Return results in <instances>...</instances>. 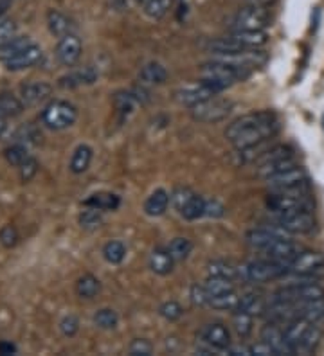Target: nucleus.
Returning a JSON list of instances; mask_svg holds the SVG:
<instances>
[{"label":"nucleus","mask_w":324,"mask_h":356,"mask_svg":"<svg viewBox=\"0 0 324 356\" xmlns=\"http://www.w3.org/2000/svg\"><path fill=\"white\" fill-rule=\"evenodd\" d=\"M270 13L268 8L247 4L238 9L231 20V31H265L270 26Z\"/></svg>","instance_id":"nucleus-4"},{"label":"nucleus","mask_w":324,"mask_h":356,"mask_svg":"<svg viewBox=\"0 0 324 356\" xmlns=\"http://www.w3.org/2000/svg\"><path fill=\"white\" fill-rule=\"evenodd\" d=\"M274 299L285 300V302H307V300L324 299V288L317 284L311 279H304L302 282H295V284H288V286L281 288L274 293Z\"/></svg>","instance_id":"nucleus-8"},{"label":"nucleus","mask_w":324,"mask_h":356,"mask_svg":"<svg viewBox=\"0 0 324 356\" xmlns=\"http://www.w3.org/2000/svg\"><path fill=\"white\" fill-rule=\"evenodd\" d=\"M191 196H193V193L190 191V189H177V191L173 193L169 198H171L173 205H175V209H177L178 213L182 211V207L187 204V202L191 200Z\"/></svg>","instance_id":"nucleus-52"},{"label":"nucleus","mask_w":324,"mask_h":356,"mask_svg":"<svg viewBox=\"0 0 324 356\" xmlns=\"http://www.w3.org/2000/svg\"><path fill=\"white\" fill-rule=\"evenodd\" d=\"M17 241H18V232L15 227L6 225L4 229L0 230V243L4 245L6 248L15 247V245H17Z\"/></svg>","instance_id":"nucleus-50"},{"label":"nucleus","mask_w":324,"mask_h":356,"mask_svg":"<svg viewBox=\"0 0 324 356\" xmlns=\"http://www.w3.org/2000/svg\"><path fill=\"white\" fill-rule=\"evenodd\" d=\"M265 309H267V300L261 293H245L240 297V306L236 312L249 313L252 317H261L265 315Z\"/></svg>","instance_id":"nucleus-22"},{"label":"nucleus","mask_w":324,"mask_h":356,"mask_svg":"<svg viewBox=\"0 0 324 356\" xmlns=\"http://www.w3.org/2000/svg\"><path fill=\"white\" fill-rule=\"evenodd\" d=\"M4 156H6V161H8L11 165H15V168H20V165H24L31 159L27 148L26 146H22V144H13V146H9V148L4 152Z\"/></svg>","instance_id":"nucleus-43"},{"label":"nucleus","mask_w":324,"mask_h":356,"mask_svg":"<svg viewBox=\"0 0 324 356\" xmlns=\"http://www.w3.org/2000/svg\"><path fill=\"white\" fill-rule=\"evenodd\" d=\"M229 38L242 45L243 49L263 47L268 42V35L265 31H231Z\"/></svg>","instance_id":"nucleus-18"},{"label":"nucleus","mask_w":324,"mask_h":356,"mask_svg":"<svg viewBox=\"0 0 324 356\" xmlns=\"http://www.w3.org/2000/svg\"><path fill=\"white\" fill-rule=\"evenodd\" d=\"M206 290L209 293V299L215 296H220V293H225V291L234 290V282L231 279L225 277H215V275H209L208 281H206Z\"/></svg>","instance_id":"nucleus-40"},{"label":"nucleus","mask_w":324,"mask_h":356,"mask_svg":"<svg viewBox=\"0 0 324 356\" xmlns=\"http://www.w3.org/2000/svg\"><path fill=\"white\" fill-rule=\"evenodd\" d=\"M119 204H121L119 196L112 195V193H95L83 202L85 207L98 209V211H116Z\"/></svg>","instance_id":"nucleus-25"},{"label":"nucleus","mask_w":324,"mask_h":356,"mask_svg":"<svg viewBox=\"0 0 324 356\" xmlns=\"http://www.w3.org/2000/svg\"><path fill=\"white\" fill-rule=\"evenodd\" d=\"M302 248L299 247L298 243L294 241H290V239H285L283 236L277 238L270 247L267 248L263 252L265 259L276 261V263H281V265L290 266V263L294 261V257L301 252Z\"/></svg>","instance_id":"nucleus-12"},{"label":"nucleus","mask_w":324,"mask_h":356,"mask_svg":"<svg viewBox=\"0 0 324 356\" xmlns=\"http://www.w3.org/2000/svg\"><path fill=\"white\" fill-rule=\"evenodd\" d=\"M151 351H153V346L148 340H134L128 348V353L132 356H150Z\"/></svg>","instance_id":"nucleus-49"},{"label":"nucleus","mask_w":324,"mask_h":356,"mask_svg":"<svg viewBox=\"0 0 324 356\" xmlns=\"http://www.w3.org/2000/svg\"><path fill=\"white\" fill-rule=\"evenodd\" d=\"M247 4L258 6V8H270L274 4V0H247Z\"/></svg>","instance_id":"nucleus-59"},{"label":"nucleus","mask_w":324,"mask_h":356,"mask_svg":"<svg viewBox=\"0 0 324 356\" xmlns=\"http://www.w3.org/2000/svg\"><path fill=\"white\" fill-rule=\"evenodd\" d=\"M18 170H20V173H22V180H24V182H29L31 178L35 177V173H36V161L29 159V161H27L24 165H20Z\"/></svg>","instance_id":"nucleus-56"},{"label":"nucleus","mask_w":324,"mask_h":356,"mask_svg":"<svg viewBox=\"0 0 324 356\" xmlns=\"http://www.w3.org/2000/svg\"><path fill=\"white\" fill-rule=\"evenodd\" d=\"M47 24L52 35L60 36V38H63V36L72 33V22H70L69 18L65 17L63 13L54 11V9H51L47 13Z\"/></svg>","instance_id":"nucleus-28"},{"label":"nucleus","mask_w":324,"mask_h":356,"mask_svg":"<svg viewBox=\"0 0 324 356\" xmlns=\"http://www.w3.org/2000/svg\"><path fill=\"white\" fill-rule=\"evenodd\" d=\"M199 337L203 343H208L211 348L218 349V351H227L231 348V333L229 330L216 322V324H206L202 330L199 331Z\"/></svg>","instance_id":"nucleus-14"},{"label":"nucleus","mask_w":324,"mask_h":356,"mask_svg":"<svg viewBox=\"0 0 324 356\" xmlns=\"http://www.w3.org/2000/svg\"><path fill=\"white\" fill-rule=\"evenodd\" d=\"M290 274L298 275L301 279H317L324 277V256L316 250H301L288 266Z\"/></svg>","instance_id":"nucleus-6"},{"label":"nucleus","mask_w":324,"mask_h":356,"mask_svg":"<svg viewBox=\"0 0 324 356\" xmlns=\"http://www.w3.org/2000/svg\"><path fill=\"white\" fill-rule=\"evenodd\" d=\"M277 227L288 234H310L316 229V218L311 211H295V213L277 214Z\"/></svg>","instance_id":"nucleus-11"},{"label":"nucleus","mask_w":324,"mask_h":356,"mask_svg":"<svg viewBox=\"0 0 324 356\" xmlns=\"http://www.w3.org/2000/svg\"><path fill=\"white\" fill-rule=\"evenodd\" d=\"M6 131V118H2V115H0V135L4 134Z\"/></svg>","instance_id":"nucleus-60"},{"label":"nucleus","mask_w":324,"mask_h":356,"mask_svg":"<svg viewBox=\"0 0 324 356\" xmlns=\"http://www.w3.org/2000/svg\"><path fill=\"white\" fill-rule=\"evenodd\" d=\"M126 256V247L121 241H108L103 248V257L110 265H119Z\"/></svg>","instance_id":"nucleus-41"},{"label":"nucleus","mask_w":324,"mask_h":356,"mask_svg":"<svg viewBox=\"0 0 324 356\" xmlns=\"http://www.w3.org/2000/svg\"><path fill=\"white\" fill-rule=\"evenodd\" d=\"M200 81L208 83L209 87L215 88L216 92H222L225 88H229L231 85H234L236 81H242V79L249 78L251 76V70L242 69V67H236L233 63H227V61L215 60L208 61L200 67Z\"/></svg>","instance_id":"nucleus-2"},{"label":"nucleus","mask_w":324,"mask_h":356,"mask_svg":"<svg viewBox=\"0 0 324 356\" xmlns=\"http://www.w3.org/2000/svg\"><path fill=\"white\" fill-rule=\"evenodd\" d=\"M168 250L175 261H184L187 259V256H190L191 250H193V243H191L187 238H175L171 243L168 245Z\"/></svg>","instance_id":"nucleus-42"},{"label":"nucleus","mask_w":324,"mask_h":356,"mask_svg":"<svg viewBox=\"0 0 324 356\" xmlns=\"http://www.w3.org/2000/svg\"><path fill=\"white\" fill-rule=\"evenodd\" d=\"M277 131H279V121L276 113L261 110V112L245 113L231 122L225 130V137L238 152H245L274 137Z\"/></svg>","instance_id":"nucleus-1"},{"label":"nucleus","mask_w":324,"mask_h":356,"mask_svg":"<svg viewBox=\"0 0 324 356\" xmlns=\"http://www.w3.org/2000/svg\"><path fill=\"white\" fill-rule=\"evenodd\" d=\"M286 274H288V266L276 263V261L265 259V257L259 261H252V263L240 268V277L249 282L276 281Z\"/></svg>","instance_id":"nucleus-3"},{"label":"nucleus","mask_w":324,"mask_h":356,"mask_svg":"<svg viewBox=\"0 0 324 356\" xmlns=\"http://www.w3.org/2000/svg\"><path fill=\"white\" fill-rule=\"evenodd\" d=\"M17 38V24L13 20H0V45H6Z\"/></svg>","instance_id":"nucleus-47"},{"label":"nucleus","mask_w":324,"mask_h":356,"mask_svg":"<svg viewBox=\"0 0 324 356\" xmlns=\"http://www.w3.org/2000/svg\"><path fill=\"white\" fill-rule=\"evenodd\" d=\"M141 6H143V11L148 17L159 20V18L166 17L171 9V0H143Z\"/></svg>","instance_id":"nucleus-39"},{"label":"nucleus","mask_w":324,"mask_h":356,"mask_svg":"<svg viewBox=\"0 0 324 356\" xmlns=\"http://www.w3.org/2000/svg\"><path fill=\"white\" fill-rule=\"evenodd\" d=\"M209 275H215V277H225L234 281L236 277H240V268L229 263V261H213L209 263Z\"/></svg>","instance_id":"nucleus-36"},{"label":"nucleus","mask_w":324,"mask_h":356,"mask_svg":"<svg viewBox=\"0 0 324 356\" xmlns=\"http://www.w3.org/2000/svg\"><path fill=\"white\" fill-rule=\"evenodd\" d=\"M116 106L121 113H130L135 108V96H132V94H117Z\"/></svg>","instance_id":"nucleus-51"},{"label":"nucleus","mask_w":324,"mask_h":356,"mask_svg":"<svg viewBox=\"0 0 324 356\" xmlns=\"http://www.w3.org/2000/svg\"><path fill=\"white\" fill-rule=\"evenodd\" d=\"M323 128H324V115H323Z\"/></svg>","instance_id":"nucleus-62"},{"label":"nucleus","mask_w":324,"mask_h":356,"mask_svg":"<svg viewBox=\"0 0 324 356\" xmlns=\"http://www.w3.org/2000/svg\"><path fill=\"white\" fill-rule=\"evenodd\" d=\"M261 340H265V342L274 349L276 355H294V353H292V348H290L288 340H286L285 337L283 326H279L276 322H268L267 326L261 330Z\"/></svg>","instance_id":"nucleus-15"},{"label":"nucleus","mask_w":324,"mask_h":356,"mask_svg":"<svg viewBox=\"0 0 324 356\" xmlns=\"http://www.w3.org/2000/svg\"><path fill=\"white\" fill-rule=\"evenodd\" d=\"M290 156H294V149L290 148V146H274V148L267 149L263 152L261 155L256 159V165H265V164H270V162H277V161H283V159H290Z\"/></svg>","instance_id":"nucleus-32"},{"label":"nucleus","mask_w":324,"mask_h":356,"mask_svg":"<svg viewBox=\"0 0 324 356\" xmlns=\"http://www.w3.org/2000/svg\"><path fill=\"white\" fill-rule=\"evenodd\" d=\"M180 214L186 220L193 222V220H199V218L206 216V200H203L202 196L199 195H193L191 196V200L187 202L184 207H182Z\"/></svg>","instance_id":"nucleus-37"},{"label":"nucleus","mask_w":324,"mask_h":356,"mask_svg":"<svg viewBox=\"0 0 324 356\" xmlns=\"http://www.w3.org/2000/svg\"><path fill=\"white\" fill-rule=\"evenodd\" d=\"M277 238H281V236L267 229H254L251 232H247V243H249V247L259 250V252H265Z\"/></svg>","instance_id":"nucleus-23"},{"label":"nucleus","mask_w":324,"mask_h":356,"mask_svg":"<svg viewBox=\"0 0 324 356\" xmlns=\"http://www.w3.org/2000/svg\"><path fill=\"white\" fill-rule=\"evenodd\" d=\"M135 2H139V4H141V2H143V0H135Z\"/></svg>","instance_id":"nucleus-61"},{"label":"nucleus","mask_w":324,"mask_h":356,"mask_svg":"<svg viewBox=\"0 0 324 356\" xmlns=\"http://www.w3.org/2000/svg\"><path fill=\"white\" fill-rule=\"evenodd\" d=\"M169 195L164 191V189H155L148 196V200L144 202V213L151 218L162 216L166 213V209L169 205Z\"/></svg>","instance_id":"nucleus-21"},{"label":"nucleus","mask_w":324,"mask_h":356,"mask_svg":"<svg viewBox=\"0 0 324 356\" xmlns=\"http://www.w3.org/2000/svg\"><path fill=\"white\" fill-rule=\"evenodd\" d=\"M209 306L216 309H225V312H236L238 306H240V297H238L236 290L225 291V293H220V296L211 297Z\"/></svg>","instance_id":"nucleus-34"},{"label":"nucleus","mask_w":324,"mask_h":356,"mask_svg":"<svg viewBox=\"0 0 324 356\" xmlns=\"http://www.w3.org/2000/svg\"><path fill=\"white\" fill-rule=\"evenodd\" d=\"M100 291V279L94 277L92 274H85L83 277L78 279V282H76V293H78V297H82V299H94Z\"/></svg>","instance_id":"nucleus-30"},{"label":"nucleus","mask_w":324,"mask_h":356,"mask_svg":"<svg viewBox=\"0 0 324 356\" xmlns=\"http://www.w3.org/2000/svg\"><path fill=\"white\" fill-rule=\"evenodd\" d=\"M40 60H42V49L36 44H33L26 51H22L20 54L6 61L4 65L8 70H24L29 69V67H35Z\"/></svg>","instance_id":"nucleus-17"},{"label":"nucleus","mask_w":324,"mask_h":356,"mask_svg":"<svg viewBox=\"0 0 324 356\" xmlns=\"http://www.w3.org/2000/svg\"><path fill=\"white\" fill-rule=\"evenodd\" d=\"M295 161L294 156H290V159H283V161H277V162H270V164H265V165H259L258 168V175L261 178H270L274 177V175H279L283 173V171L286 170H292V168H295Z\"/></svg>","instance_id":"nucleus-35"},{"label":"nucleus","mask_w":324,"mask_h":356,"mask_svg":"<svg viewBox=\"0 0 324 356\" xmlns=\"http://www.w3.org/2000/svg\"><path fill=\"white\" fill-rule=\"evenodd\" d=\"M216 94H218V92H216L213 87H209L208 83L200 81L199 85L178 88V90L175 92V99H177V103L184 104V106H190L191 108V106H194V104L211 99V97H215Z\"/></svg>","instance_id":"nucleus-13"},{"label":"nucleus","mask_w":324,"mask_h":356,"mask_svg":"<svg viewBox=\"0 0 324 356\" xmlns=\"http://www.w3.org/2000/svg\"><path fill=\"white\" fill-rule=\"evenodd\" d=\"M95 79H98V72H95L94 69H91V67H86V69L83 70H78V72H74V74H69L65 76V78L60 79V85L61 87H79V85H91V83H94Z\"/></svg>","instance_id":"nucleus-31"},{"label":"nucleus","mask_w":324,"mask_h":356,"mask_svg":"<svg viewBox=\"0 0 324 356\" xmlns=\"http://www.w3.org/2000/svg\"><path fill=\"white\" fill-rule=\"evenodd\" d=\"M56 56L61 65L72 67L82 58V42H79L78 36L70 33V35L60 38L56 47Z\"/></svg>","instance_id":"nucleus-16"},{"label":"nucleus","mask_w":324,"mask_h":356,"mask_svg":"<svg viewBox=\"0 0 324 356\" xmlns=\"http://www.w3.org/2000/svg\"><path fill=\"white\" fill-rule=\"evenodd\" d=\"M225 214V207L218 200H206V216L222 218Z\"/></svg>","instance_id":"nucleus-55"},{"label":"nucleus","mask_w":324,"mask_h":356,"mask_svg":"<svg viewBox=\"0 0 324 356\" xmlns=\"http://www.w3.org/2000/svg\"><path fill=\"white\" fill-rule=\"evenodd\" d=\"M60 327H61V331H63L65 337H74V334L78 333V330H79V322H78V318L72 317V315H69V317H65L63 321H61Z\"/></svg>","instance_id":"nucleus-54"},{"label":"nucleus","mask_w":324,"mask_h":356,"mask_svg":"<svg viewBox=\"0 0 324 356\" xmlns=\"http://www.w3.org/2000/svg\"><path fill=\"white\" fill-rule=\"evenodd\" d=\"M76 119H78V110L67 101H52L42 112L43 124L51 130H65L72 127Z\"/></svg>","instance_id":"nucleus-7"},{"label":"nucleus","mask_w":324,"mask_h":356,"mask_svg":"<svg viewBox=\"0 0 324 356\" xmlns=\"http://www.w3.org/2000/svg\"><path fill=\"white\" fill-rule=\"evenodd\" d=\"M267 184L268 187H270V191L295 193V195L310 193V184H308L307 173H304L299 165L267 178Z\"/></svg>","instance_id":"nucleus-5"},{"label":"nucleus","mask_w":324,"mask_h":356,"mask_svg":"<svg viewBox=\"0 0 324 356\" xmlns=\"http://www.w3.org/2000/svg\"><path fill=\"white\" fill-rule=\"evenodd\" d=\"M49 94H51V85L47 83H29L22 87V103L36 104L45 99Z\"/></svg>","instance_id":"nucleus-27"},{"label":"nucleus","mask_w":324,"mask_h":356,"mask_svg":"<svg viewBox=\"0 0 324 356\" xmlns=\"http://www.w3.org/2000/svg\"><path fill=\"white\" fill-rule=\"evenodd\" d=\"M92 161V149L91 146H86V144H82L78 148L74 149L72 159H70V171L74 175H82L88 170V165H91Z\"/></svg>","instance_id":"nucleus-29"},{"label":"nucleus","mask_w":324,"mask_h":356,"mask_svg":"<svg viewBox=\"0 0 324 356\" xmlns=\"http://www.w3.org/2000/svg\"><path fill=\"white\" fill-rule=\"evenodd\" d=\"M191 300H193V305H196V306L209 305V293L203 284L202 286L194 284V286L191 288Z\"/></svg>","instance_id":"nucleus-53"},{"label":"nucleus","mask_w":324,"mask_h":356,"mask_svg":"<svg viewBox=\"0 0 324 356\" xmlns=\"http://www.w3.org/2000/svg\"><path fill=\"white\" fill-rule=\"evenodd\" d=\"M103 211H98V209L86 207V211H83V214L79 216V223L85 229H98V227L103 223V216H101Z\"/></svg>","instance_id":"nucleus-46"},{"label":"nucleus","mask_w":324,"mask_h":356,"mask_svg":"<svg viewBox=\"0 0 324 356\" xmlns=\"http://www.w3.org/2000/svg\"><path fill=\"white\" fill-rule=\"evenodd\" d=\"M139 78L141 81L148 83V85H162L168 79V70L162 63H157V61H150L141 69L139 72Z\"/></svg>","instance_id":"nucleus-24"},{"label":"nucleus","mask_w":324,"mask_h":356,"mask_svg":"<svg viewBox=\"0 0 324 356\" xmlns=\"http://www.w3.org/2000/svg\"><path fill=\"white\" fill-rule=\"evenodd\" d=\"M117 322H119V317H117V313L114 309L105 308L94 315V324L101 330H114L117 326Z\"/></svg>","instance_id":"nucleus-45"},{"label":"nucleus","mask_w":324,"mask_h":356,"mask_svg":"<svg viewBox=\"0 0 324 356\" xmlns=\"http://www.w3.org/2000/svg\"><path fill=\"white\" fill-rule=\"evenodd\" d=\"M29 45H33V42H31V38H27V36H22V38L17 36L13 42H9V44L6 45H0V61L6 63L8 60H11V58H15L17 54H20L22 51H26Z\"/></svg>","instance_id":"nucleus-33"},{"label":"nucleus","mask_w":324,"mask_h":356,"mask_svg":"<svg viewBox=\"0 0 324 356\" xmlns=\"http://www.w3.org/2000/svg\"><path fill=\"white\" fill-rule=\"evenodd\" d=\"M24 110V103L11 94H0V115L2 118H17Z\"/></svg>","instance_id":"nucleus-38"},{"label":"nucleus","mask_w":324,"mask_h":356,"mask_svg":"<svg viewBox=\"0 0 324 356\" xmlns=\"http://www.w3.org/2000/svg\"><path fill=\"white\" fill-rule=\"evenodd\" d=\"M173 265H175V259L169 254L168 247H157L153 252L150 254V268L151 272H155L159 275H168L171 274Z\"/></svg>","instance_id":"nucleus-19"},{"label":"nucleus","mask_w":324,"mask_h":356,"mask_svg":"<svg viewBox=\"0 0 324 356\" xmlns=\"http://www.w3.org/2000/svg\"><path fill=\"white\" fill-rule=\"evenodd\" d=\"M298 318H304L311 324H321L324 321V299L298 302Z\"/></svg>","instance_id":"nucleus-20"},{"label":"nucleus","mask_w":324,"mask_h":356,"mask_svg":"<svg viewBox=\"0 0 324 356\" xmlns=\"http://www.w3.org/2000/svg\"><path fill=\"white\" fill-rule=\"evenodd\" d=\"M160 315L164 318H168V321H177V318L182 317V308L178 302H175V300H169V302H164V305L160 306Z\"/></svg>","instance_id":"nucleus-48"},{"label":"nucleus","mask_w":324,"mask_h":356,"mask_svg":"<svg viewBox=\"0 0 324 356\" xmlns=\"http://www.w3.org/2000/svg\"><path fill=\"white\" fill-rule=\"evenodd\" d=\"M267 205L276 214L295 213V211H311L310 193L295 195V193L270 191V195L267 198Z\"/></svg>","instance_id":"nucleus-10"},{"label":"nucleus","mask_w":324,"mask_h":356,"mask_svg":"<svg viewBox=\"0 0 324 356\" xmlns=\"http://www.w3.org/2000/svg\"><path fill=\"white\" fill-rule=\"evenodd\" d=\"M251 355H259V356H268V355H276L274 353V349L268 346L265 340H261V342H258L256 346H252L251 348Z\"/></svg>","instance_id":"nucleus-57"},{"label":"nucleus","mask_w":324,"mask_h":356,"mask_svg":"<svg viewBox=\"0 0 324 356\" xmlns=\"http://www.w3.org/2000/svg\"><path fill=\"white\" fill-rule=\"evenodd\" d=\"M321 339H323V330L319 327V324H311L308 327L307 334L302 337V340L295 348V355H311L317 349V346H319Z\"/></svg>","instance_id":"nucleus-26"},{"label":"nucleus","mask_w":324,"mask_h":356,"mask_svg":"<svg viewBox=\"0 0 324 356\" xmlns=\"http://www.w3.org/2000/svg\"><path fill=\"white\" fill-rule=\"evenodd\" d=\"M233 108V101L224 99V97H211L203 103L191 106V115H193L194 121L199 122H220L229 118Z\"/></svg>","instance_id":"nucleus-9"},{"label":"nucleus","mask_w":324,"mask_h":356,"mask_svg":"<svg viewBox=\"0 0 324 356\" xmlns=\"http://www.w3.org/2000/svg\"><path fill=\"white\" fill-rule=\"evenodd\" d=\"M252 315H249V313H243V312H236L234 313L233 317V327L234 331H236L242 339H245V337H249L252 331Z\"/></svg>","instance_id":"nucleus-44"},{"label":"nucleus","mask_w":324,"mask_h":356,"mask_svg":"<svg viewBox=\"0 0 324 356\" xmlns=\"http://www.w3.org/2000/svg\"><path fill=\"white\" fill-rule=\"evenodd\" d=\"M17 348L9 342H0V355H15Z\"/></svg>","instance_id":"nucleus-58"}]
</instances>
